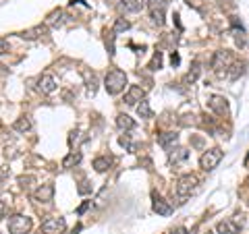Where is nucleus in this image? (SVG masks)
<instances>
[{
    "mask_svg": "<svg viewBox=\"0 0 249 234\" xmlns=\"http://www.w3.org/2000/svg\"><path fill=\"white\" fill-rule=\"evenodd\" d=\"M170 62H173V65H175V67L178 65V54H177V52L173 54V56H170Z\"/></svg>",
    "mask_w": 249,
    "mask_h": 234,
    "instance_id": "nucleus-33",
    "label": "nucleus"
},
{
    "mask_svg": "<svg viewBox=\"0 0 249 234\" xmlns=\"http://www.w3.org/2000/svg\"><path fill=\"white\" fill-rule=\"evenodd\" d=\"M88 89L89 93H96V75H91V79L88 81Z\"/></svg>",
    "mask_w": 249,
    "mask_h": 234,
    "instance_id": "nucleus-30",
    "label": "nucleus"
},
{
    "mask_svg": "<svg viewBox=\"0 0 249 234\" xmlns=\"http://www.w3.org/2000/svg\"><path fill=\"white\" fill-rule=\"evenodd\" d=\"M208 104H210V108H212L216 114H220V116H227V114H229V104H227V100L220 98V96H212Z\"/></svg>",
    "mask_w": 249,
    "mask_h": 234,
    "instance_id": "nucleus-12",
    "label": "nucleus"
},
{
    "mask_svg": "<svg viewBox=\"0 0 249 234\" xmlns=\"http://www.w3.org/2000/svg\"><path fill=\"white\" fill-rule=\"evenodd\" d=\"M152 209H154V212L156 214H158V216H170V214H173V207H170L168 203H166V201L164 199H162L160 197V195H152Z\"/></svg>",
    "mask_w": 249,
    "mask_h": 234,
    "instance_id": "nucleus-11",
    "label": "nucleus"
},
{
    "mask_svg": "<svg viewBox=\"0 0 249 234\" xmlns=\"http://www.w3.org/2000/svg\"><path fill=\"white\" fill-rule=\"evenodd\" d=\"M245 220L241 216H235V220H224V222H218L216 230L220 234H237L241 228H243Z\"/></svg>",
    "mask_w": 249,
    "mask_h": 234,
    "instance_id": "nucleus-8",
    "label": "nucleus"
},
{
    "mask_svg": "<svg viewBox=\"0 0 249 234\" xmlns=\"http://www.w3.org/2000/svg\"><path fill=\"white\" fill-rule=\"evenodd\" d=\"M166 0H147V9H150V17L158 27L164 25L166 21Z\"/></svg>",
    "mask_w": 249,
    "mask_h": 234,
    "instance_id": "nucleus-3",
    "label": "nucleus"
},
{
    "mask_svg": "<svg viewBox=\"0 0 249 234\" xmlns=\"http://www.w3.org/2000/svg\"><path fill=\"white\" fill-rule=\"evenodd\" d=\"M79 162H81V151H71L65 160H62V168H73Z\"/></svg>",
    "mask_w": 249,
    "mask_h": 234,
    "instance_id": "nucleus-19",
    "label": "nucleus"
},
{
    "mask_svg": "<svg viewBox=\"0 0 249 234\" xmlns=\"http://www.w3.org/2000/svg\"><path fill=\"white\" fill-rule=\"evenodd\" d=\"M177 141H178L177 133H162V135L158 137V143L164 147V150H173V147L177 145Z\"/></svg>",
    "mask_w": 249,
    "mask_h": 234,
    "instance_id": "nucleus-15",
    "label": "nucleus"
},
{
    "mask_svg": "<svg viewBox=\"0 0 249 234\" xmlns=\"http://www.w3.org/2000/svg\"><path fill=\"white\" fill-rule=\"evenodd\" d=\"M124 85H127V75L119 68H112V71H108L106 79H104V87L106 91L110 93V96H116V93H121L124 89Z\"/></svg>",
    "mask_w": 249,
    "mask_h": 234,
    "instance_id": "nucleus-2",
    "label": "nucleus"
},
{
    "mask_svg": "<svg viewBox=\"0 0 249 234\" xmlns=\"http://www.w3.org/2000/svg\"><path fill=\"white\" fill-rule=\"evenodd\" d=\"M129 27H131V23H129V21H124V19H116L112 33H121V31H127Z\"/></svg>",
    "mask_w": 249,
    "mask_h": 234,
    "instance_id": "nucleus-26",
    "label": "nucleus"
},
{
    "mask_svg": "<svg viewBox=\"0 0 249 234\" xmlns=\"http://www.w3.org/2000/svg\"><path fill=\"white\" fill-rule=\"evenodd\" d=\"M110 164H112V160L106 158V155H102V158H96V160H93V168H96L98 172H106V170L110 168Z\"/></svg>",
    "mask_w": 249,
    "mask_h": 234,
    "instance_id": "nucleus-20",
    "label": "nucleus"
},
{
    "mask_svg": "<svg viewBox=\"0 0 249 234\" xmlns=\"http://www.w3.org/2000/svg\"><path fill=\"white\" fill-rule=\"evenodd\" d=\"M145 6V0H123L121 9L124 13H139Z\"/></svg>",
    "mask_w": 249,
    "mask_h": 234,
    "instance_id": "nucleus-16",
    "label": "nucleus"
},
{
    "mask_svg": "<svg viewBox=\"0 0 249 234\" xmlns=\"http://www.w3.org/2000/svg\"><path fill=\"white\" fill-rule=\"evenodd\" d=\"M231 67H232V54H231L229 50H220V52L214 54V58H212V68H214L218 75L229 73Z\"/></svg>",
    "mask_w": 249,
    "mask_h": 234,
    "instance_id": "nucleus-4",
    "label": "nucleus"
},
{
    "mask_svg": "<svg viewBox=\"0 0 249 234\" xmlns=\"http://www.w3.org/2000/svg\"><path fill=\"white\" fill-rule=\"evenodd\" d=\"M187 158H189V151H187V150H177L175 153H170V164H175V166H178V164L185 162Z\"/></svg>",
    "mask_w": 249,
    "mask_h": 234,
    "instance_id": "nucleus-22",
    "label": "nucleus"
},
{
    "mask_svg": "<svg viewBox=\"0 0 249 234\" xmlns=\"http://www.w3.org/2000/svg\"><path fill=\"white\" fill-rule=\"evenodd\" d=\"M13 129L17 133H27V131H31V120L27 116H21V118H17L13 122Z\"/></svg>",
    "mask_w": 249,
    "mask_h": 234,
    "instance_id": "nucleus-18",
    "label": "nucleus"
},
{
    "mask_svg": "<svg viewBox=\"0 0 249 234\" xmlns=\"http://www.w3.org/2000/svg\"><path fill=\"white\" fill-rule=\"evenodd\" d=\"M54 197V184H42L37 186V189L34 191V199L37 201V203H50Z\"/></svg>",
    "mask_w": 249,
    "mask_h": 234,
    "instance_id": "nucleus-10",
    "label": "nucleus"
},
{
    "mask_svg": "<svg viewBox=\"0 0 249 234\" xmlns=\"http://www.w3.org/2000/svg\"><path fill=\"white\" fill-rule=\"evenodd\" d=\"M62 23V11L56 9V11H52L48 17H46V25H60Z\"/></svg>",
    "mask_w": 249,
    "mask_h": 234,
    "instance_id": "nucleus-23",
    "label": "nucleus"
},
{
    "mask_svg": "<svg viewBox=\"0 0 249 234\" xmlns=\"http://www.w3.org/2000/svg\"><path fill=\"white\" fill-rule=\"evenodd\" d=\"M160 67H162V54L156 52L154 58H152V62H150V68H152V71H156V68H160Z\"/></svg>",
    "mask_w": 249,
    "mask_h": 234,
    "instance_id": "nucleus-27",
    "label": "nucleus"
},
{
    "mask_svg": "<svg viewBox=\"0 0 249 234\" xmlns=\"http://www.w3.org/2000/svg\"><path fill=\"white\" fill-rule=\"evenodd\" d=\"M9 48H11V46H9V42H6L4 37H0V56H2V54H6V52H9Z\"/></svg>",
    "mask_w": 249,
    "mask_h": 234,
    "instance_id": "nucleus-29",
    "label": "nucleus"
},
{
    "mask_svg": "<svg viewBox=\"0 0 249 234\" xmlns=\"http://www.w3.org/2000/svg\"><path fill=\"white\" fill-rule=\"evenodd\" d=\"M77 191H79V195H88V193H91V186L88 181H83L79 186H77Z\"/></svg>",
    "mask_w": 249,
    "mask_h": 234,
    "instance_id": "nucleus-28",
    "label": "nucleus"
},
{
    "mask_svg": "<svg viewBox=\"0 0 249 234\" xmlns=\"http://www.w3.org/2000/svg\"><path fill=\"white\" fill-rule=\"evenodd\" d=\"M145 100V89L139 87V85H131L129 91L124 93V104L129 106H135L137 102H143Z\"/></svg>",
    "mask_w": 249,
    "mask_h": 234,
    "instance_id": "nucleus-9",
    "label": "nucleus"
},
{
    "mask_svg": "<svg viewBox=\"0 0 249 234\" xmlns=\"http://www.w3.org/2000/svg\"><path fill=\"white\" fill-rule=\"evenodd\" d=\"M222 160V151L218 150V147H214V150H208L204 155L199 158V166L206 170V172H212V170L220 164Z\"/></svg>",
    "mask_w": 249,
    "mask_h": 234,
    "instance_id": "nucleus-6",
    "label": "nucleus"
},
{
    "mask_svg": "<svg viewBox=\"0 0 249 234\" xmlns=\"http://www.w3.org/2000/svg\"><path fill=\"white\" fill-rule=\"evenodd\" d=\"M37 89H40L42 93H52L54 89H56V81H54L52 75H42L40 81H37Z\"/></svg>",
    "mask_w": 249,
    "mask_h": 234,
    "instance_id": "nucleus-14",
    "label": "nucleus"
},
{
    "mask_svg": "<svg viewBox=\"0 0 249 234\" xmlns=\"http://www.w3.org/2000/svg\"><path fill=\"white\" fill-rule=\"evenodd\" d=\"M199 186V178L196 174H183L177 181V195H178V203H185V199L189 197L191 193H196V189Z\"/></svg>",
    "mask_w": 249,
    "mask_h": 234,
    "instance_id": "nucleus-1",
    "label": "nucleus"
},
{
    "mask_svg": "<svg viewBox=\"0 0 249 234\" xmlns=\"http://www.w3.org/2000/svg\"><path fill=\"white\" fill-rule=\"evenodd\" d=\"M67 230L65 217H48L40 226V234H62Z\"/></svg>",
    "mask_w": 249,
    "mask_h": 234,
    "instance_id": "nucleus-7",
    "label": "nucleus"
},
{
    "mask_svg": "<svg viewBox=\"0 0 249 234\" xmlns=\"http://www.w3.org/2000/svg\"><path fill=\"white\" fill-rule=\"evenodd\" d=\"M199 77V62H193V67H191V71L187 73V77H185V81L187 83H193Z\"/></svg>",
    "mask_w": 249,
    "mask_h": 234,
    "instance_id": "nucleus-24",
    "label": "nucleus"
},
{
    "mask_svg": "<svg viewBox=\"0 0 249 234\" xmlns=\"http://www.w3.org/2000/svg\"><path fill=\"white\" fill-rule=\"evenodd\" d=\"M31 230V217L27 216H11L9 217V232L11 234H27Z\"/></svg>",
    "mask_w": 249,
    "mask_h": 234,
    "instance_id": "nucleus-5",
    "label": "nucleus"
},
{
    "mask_svg": "<svg viewBox=\"0 0 249 234\" xmlns=\"http://www.w3.org/2000/svg\"><path fill=\"white\" fill-rule=\"evenodd\" d=\"M42 35H48V25H36L31 29L21 31L23 40H37V37H42Z\"/></svg>",
    "mask_w": 249,
    "mask_h": 234,
    "instance_id": "nucleus-13",
    "label": "nucleus"
},
{
    "mask_svg": "<svg viewBox=\"0 0 249 234\" xmlns=\"http://www.w3.org/2000/svg\"><path fill=\"white\" fill-rule=\"evenodd\" d=\"M232 71L229 73V77H231V79H237V77L239 75H243V68H245V65H243V62H232Z\"/></svg>",
    "mask_w": 249,
    "mask_h": 234,
    "instance_id": "nucleus-25",
    "label": "nucleus"
},
{
    "mask_svg": "<svg viewBox=\"0 0 249 234\" xmlns=\"http://www.w3.org/2000/svg\"><path fill=\"white\" fill-rule=\"evenodd\" d=\"M116 127L121 131H131V129H135V120L127 114H119L116 116Z\"/></svg>",
    "mask_w": 249,
    "mask_h": 234,
    "instance_id": "nucleus-17",
    "label": "nucleus"
},
{
    "mask_svg": "<svg viewBox=\"0 0 249 234\" xmlns=\"http://www.w3.org/2000/svg\"><path fill=\"white\" fill-rule=\"evenodd\" d=\"M6 214H9V203H6V201H0V217L6 216Z\"/></svg>",
    "mask_w": 249,
    "mask_h": 234,
    "instance_id": "nucleus-31",
    "label": "nucleus"
},
{
    "mask_svg": "<svg viewBox=\"0 0 249 234\" xmlns=\"http://www.w3.org/2000/svg\"><path fill=\"white\" fill-rule=\"evenodd\" d=\"M170 234H189V232H187V228H183V226H178V228H175Z\"/></svg>",
    "mask_w": 249,
    "mask_h": 234,
    "instance_id": "nucleus-32",
    "label": "nucleus"
},
{
    "mask_svg": "<svg viewBox=\"0 0 249 234\" xmlns=\"http://www.w3.org/2000/svg\"><path fill=\"white\" fill-rule=\"evenodd\" d=\"M137 114L142 116V118H152V116H154L152 108H150V102H147V100H143V102H139V106H137Z\"/></svg>",
    "mask_w": 249,
    "mask_h": 234,
    "instance_id": "nucleus-21",
    "label": "nucleus"
}]
</instances>
